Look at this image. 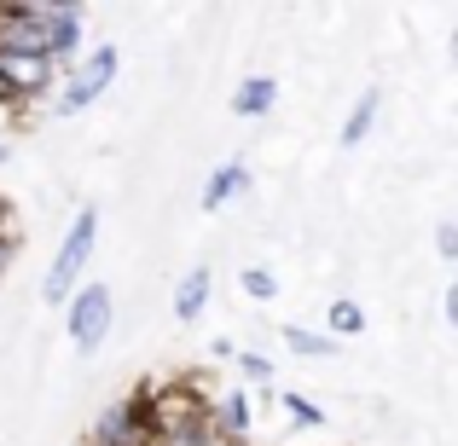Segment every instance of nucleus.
Masks as SVG:
<instances>
[{
	"label": "nucleus",
	"instance_id": "nucleus-1",
	"mask_svg": "<svg viewBox=\"0 0 458 446\" xmlns=\"http://www.w3.org/2000/svg\"><path fill=\"white\" fill-rule=\"evenodd\" d=\"M93 244H99V203H81L76 226L64 232V244H58L53 267H47V284H41V296L53 301V307H64V301L81 290V267L93 261Z\"/></svg>",
	"mask_w": 458,
	"mask_h": 446
},
{
	"label": "nucleus",
	"instance_id": "nucleus-2",
	"mask_svg": "<svg viewBox=\"0 0 458 446\" xmlns=\"http://www.w3.org/2000/svg\"><path fill=\"white\" fill-rule=\"evenodd\" d=\"M111 324H116L111 284H81V290L64 301V336H70L76 354H99L105 336H111Z\"/></svg>",
	"mask_w": 458,
	"mask_h": 446
},
{
	"label": "nucleus",
	"instance_id": "nucleus-3",
	"mask_svg": "<svg viewBox=\"0 0 458 446\" xmlns=\"http://www.w3.org/2000/svg\"><path fill=\"white\" fill-rule=\"evenodd\" d=\"M116 64H123V53H116L111 41H99V46H93V53L76 64V70H70L64 93H58V111L76 116V111H88V105H99V99H105V88L116 81Z\"/></svg>",
	"mask_w": 458,
	"mask_h": 446
},
{
	"label": "nucleus",
	"instance_id": "nucleus-4",
	"mask_svg": "<svg viewBox=\"0 0 458 446\" xmlns=\"http://www.w3.org/2000/svg\"><path fill=\"white\" fill-rule=\"evenodd\" d=\"M30 18L41 23L47 58L64 64V58L81 53V6H58V0H30Z\"/></svg>",
	"mask_w": 458,
	"mask_h": 446
},
{
	"label": "nucleus",
	"instance_id": "nucleus-5",
	"mask_svg": "<svg viewBox=\"0 0 458 446\" xmlns=\"http://www.w3.org/2000/svg\"><path fill=\"white\" fill-rule=\"evenodd\" d=\"M0 76H6L12 99H41L47 88H58V64H53V58H41V53H30V58L0 53Z\"/></svg>",
	"mask_w": 458,
	"mask_h": 446
},
{
	"label": "nucleus",
	"instance_id": "nucleus-6",
	"mask_svg": "<svg viewBox=\"0 0 458 446\" xmlns=\"http://www.w3.org/2000/svg\"><path fill=\"white\" fill-rule=\"evenodd\" d=\"M93 446H151L140 400H116V406H105L99 429H93Z\"/></svg>",
	"mask_w": 458,
	"mask_h": 446
},
{
	"label": "nucleus",
	"instance_id": "nucleus-7",
	"mask_svg": "<svg viewBox=\"0 0 458 446\" xmlns=\"http://www.w3.org/2000/svg\"><path fill=\"white\" fill-rule=\"evenodd\" d=\"M250 424H256V412H250V394L244 389H226L221 400H209V435L221 446H238L250 435Z\"/></svg>",
	"mask_w": 458,
	"mask_h": 446
},
{
	"label": "nucleus",
	"instance_id": "nucleus-8",
	"mask_svg": "<svg viewBox=\"0 0 458 446\" xmlns=\"http://www.w3.org/2000/svg\"><path fill=\"white\" fill-rule=\"evenodd\" d=\"M377 111H383V88H360V99L348 105V116H343V134H336V146L354 151L360 139L377 128Z\"/></svg>",
	"mask_w": 458,
	"mask_h": 446
},
{
	"label": "nucleus",
	"instance_id": "nucleus-9",
	"mask_svg": "<svg viewBox=\"0 0 458 446\" xmlns=\"http://www.w3.org/2000/svg\"><path fill=\"white\" fill-rule=\"evenodd\" d=\"M250 191V168L244 163H221L209 174V186H203V215H221L233 198H244Z\"/></svg>",
	"mask_w": 458,
	"mask_h": 446
},
{
	"label": "nucleus",
	"instance_id": "nucleus-10",
	"mask_svg": "<svg viewBox=\"0 0 458 446\" xmlns=\"http://www.w3.org/2000/svg\"><path fill=\"white\" fill-rule=\"evenodd\" d=\"M273 105H279V81H273V76H250V81H238V93H233V116H244V122H261Z\"/></svg>",
	"mask_w": 458,
	"mask_h": 446
},
{
	"label": "nucleus",
	"instance_id": "nucleus-11",
	"mask_svg": "<svg viewBox=\"0 0 458 446\" xmlns=\"http://www.w3.org/2000/svg\"><path fill=\"white\" fill-rule=\"evenodd\" d=\"M209 267H191L186 279H180V290H174V319L180 324H191V319H203V307H209Z\"/></svg>",
	"mask_w": 458,
	"mask_h": 446
},
{
	"label": "nucleus",
	"instance_id": "nucleus-12",
	"mask_svg": "<svg viewBox=\"0 0 458 446\" xmlns=\"http://www.w3.org/2000/svg\"><path fill=\"white\" fill-rule=\"evenodd\" d=\"M366 331V307H360V301H331V307H325V336H331V342H343V336H360Z\"/></svg>",
	"mask_w": 458,
	"mask_h": 446
},
{
	"label": "nucleus",
	"instance_id": "nucleus-13",
	"mask_svg": "<svg viewBox=\"0 0 458 446\" xmlns=\"http://www.w3.org/2000/svg\"><path fill=\"white\" fill-rule=\"evenodd\" d=\"M284 348L291 354H302V359H331L336 354V342L325 331H308V324H284Z\"/></svg>",
	"mask_w": 458,
	"mask_h": 446
},
{
	"label": "nucleus",
	"instance_id": "nucleus-14",
	"mask_svg": "<svg viewBox=\"0 0 458 446\" xmlns=\"http://www.w3.org/2000/svg\"><path fill=\"white\" fill-rule=\"evenodd\" d=\"M238 284H244L250 301H273V296H279V279H273L267 267H244V273H238Z\"/></svg>",
	"mask_w": 458,
	"mask_h": 446
},
{
	"label": "nucleus",
	"instance_id": "nucleus-15",
	"mask_svg": "<svg viewBox=\"0 0 458 446\" xmlns=\"http://www.w3.org/2000/svg\"><path fill=\"white\" fill-rule=\"evenodd\" d=\"M238 371H244V383H256V389H273V366H267V354H256V348L238 354Z\"/></svg>",
	"mask_w": 458,
	"mask_h": 446
},
{
	"label": "nucleus",
	"instance_id": "nucleus-16",
	"mask_svg": "<svg viewBox=\"0 0 458 446\" xmlns=\"http://www.w3.org/2000/svg\"><path fill=\"white\" fill-rule=\"evenodd\" d=\"M284 412H291L296 429H319V424H325V412L308 400V394H284Z\"/></svg>",
	"mask_w": 458,
	"mask_h": 446
},
{
	"label": "nucleus",
	"instance_id": "nucleus-17",
	"mask_svg": "<svg viewBox=\"0 0 458 446\" xmlns=\"http://www.w3.org/2000/svg\"><path fill=\"white\" fill-rule=\"evenodd\" d=\"M436 249H441V261H458V226L453 221L436 226Z\"/></svg>",
	"mask_w": 458,
	"mask_h": 446
},
{
	"label": "nucleus",
	"instance_id": "nucleus-18",
	"mask_svg": "<svg viewBox=\"0 0 458 446\" xmlns=\"http://www.w3.org/2000/svg\"><path fill=\"white\" fill-rule=\"evenodd\" d=\"M447 319H453V331H458V284H447Z\"/></svg>",
	"mask_w": 458,
	"mask_h": 446
},
{
	"label": "nucleus",
	"instance_id": "nucleus-19",
	"mask_svg": "<svg viewBox=\"0 0 458 446\" xmlns=\"http://www.w3.org/2000/svg\"><path fill=\"white\" fill-rule=\"evenodd\" d=\"M6 261H12V238H0V273H6Z\"/></svg>",
	"mask_w": 458,
	"mask_h": 446
},
{
	"label": "nucleus",
	"instance_id": "nucleus-20",
	"mask_svg": "<svg viewBox=\"0 0 458 446\" xmlns=\"http://www.w3.org/2000/svg\"><path fill=\"white\" fill-rule=\"evenodd\" d=\"M0 238H12V215H6V203H0Z\"/></svg>",
	"mask_w": 458,
	"mask_h": 446
},
{
	"label": "nucleus",
	"instance_id": "nucleus-21",
	"mask_svg": "<svg viewBox=\"0 0 458 446\" xmlns=\"http://www.w3.org/2000/svg\"><path fill=\"white\" fill-rule=\"evenodd\" d=\"M0 105H18V99H12V93H6V76H0Z\"/></svg>",
	"mask_w": 458,
	"mask_h": 446
},
{
	"label": "nucleus",
	"instance_id": "nucleus-22",
	"mask_svg": "<svg viewBox=\"0 0 458 446\" xmlns=\"http://www.w3.org/2000/svg\"><path fill=\"white\" fill-rule=\"evenodd\" d=\"M453 70H458V29H453Z\"/></svg>",
	"mask_w": 458,
	"mask_h": 446
},
{
	"label": "nucleus",
	"instance_id": "nucleus-23",
	"mask_svg": "<svg viewBox=\"0 0 458 446\" xmlns=\"http://www.w3.org/2000/svg\"><path fill=\"white\" fill-rule=\"evenodd\" d=\"M6 116H12V105H0V122H6Z\"/></svg>",
	"mask_w": 458,
	"mask_h": 446
},
{
	"label": "nucleus",
	"instance_id": "nucleus-24",
	"mask_svg": "<svg viewBox=\"0 0 458 446\" xmlns=\"http://www.w3.org/2000/svg\"><path fill=\"white\" fill-rule=\"evenodd\" d=\"M198 446H221V441H215V435H209V441H198Z\"/></svg>",
	"mask_w": 458,
	"mask_h": 446
}]
</instances>
